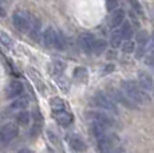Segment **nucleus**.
Wrapping results in <instances>:
<instances>
[{
	"label": "nucleus",
	"instance_id": "1",
	"mask_svg": "<svg viewBox=\"0 0 154 153\" xmlns=\"http://www.w3.org/2000/svg\"><path fill=\"white\" fill-rule=\"evenodd\" d=\"M121 90H122V93L125 94L129 99H131L134 104H143L147 99V97L145 95V93H142L140 86L133 81H123L122 83H121Z\"/></svg>",
	"mask_w": 154,
	"mask_h": 153
},
{
	"label": "nucleus",
	"instance_id": "2",
	"mask_svg": "<svg viewBox=\"0 0 154 153\" xmlns=\"http://www.w3.org/2000/svg\"><path fill=\"white\" fill-rule=\"evenodd\" d=\"M12 23L17 31L20 32H27L31 27L32 16L26 11H16L12 16Z\"/></svg>",
	"mask_w": 154,
	"mask_h": 153
},
{
	"label": "nucleus",
	"instance_id": "3",
	"mask_svg": "<svg viewBox=\"0 0 154 153\" xmlns=\"http://www.w3.org/2000/svg\"><path fill=\"white\" fill-rule=\"evenodd\" d=\"M93 102L95 106L100 108L102 110H107V111H117L115 104L111 98H109V95H106L103 92H98L94 95Z\"/></svg>",
	"mask_w": 154,
	"mask_h": 153
},
{
	"label": "nucleus",
	"instance_id": "4",
	"mask_svg": "<svg viewBox=\"0 0 154 153\" xmlns=\"http://www.w3.org/2000/svg\"><path fill=\"white\" fill-rule=\"evenodd\" d=\"M17 133H19V129L16 125L14 123H5L0 128V140L3 142H10L14 138H16Z\"/></svg>",
	"mask_w": 154,
	"mask_h": 153
},
{
	"label": "nucleus",
	"instance_id": "5",
	"mask_svg": "<svg viewBox=\"0 0 154 153\" xmlns=\"http://www.w3.org/2000/svg\"><path fill=\"white\" fill-rule=\"evenodd\" d=\"M111 95H112V98H114L115 102H118V104L123 105L125 108H127V109H135V104L131 101V99L127 98L125 94L122 93V90L112 89V90H111Z\"/></svg>",
	"mask_w": 154,
	"mask_h": 153
},
{
	"label": "nucleus",
	"instance_id": "6",
	"mask_svg": "<svg viewBox=\"0 0 154 153\" xmlns=\"http://www.w3.org/2000/svg\"><path fill=\"white\" fill-rule=\"evenodd\" d=\"M95 42V38L90 34H82L79 36V46H81L82 51L86 54H91L93 52V46Z\"/></svg>",
	"mask_w": 154,
	"mask_h": 153
},
{
	"label": "nucleus",
	"instance_id": "7",
	"mask_svg": "<svg viewBox=\"0 0 154 153\" xmlns=\"http://www.w3.org/2000/svg\"><path fill=\"white\" fill-rule=\"evenodd\" d=\"M28 34L34 42H39L40 40V36H42V23H40L39 19L32 17V23L28 30Z\"/></svg>",
	"mask_w": 154,
	"mask_h": 153
},
{
	"label": "nucleus",
	"instance_id": "8",
	"mask_svg": "<svg viewBox=\"0 0 154 153\" xmlns=\"http://www.w3.org/2000/svg\"><path fill=\"white\" fill-rule=\"evenodd\" d=\"M88 118L93 122H98L103 126H110L111 125V118L107 116V114H103L100 111H88Z\"/></svg>",
	"mask_w": 154,
	"mask_h": 153
},
{
	"label": "nucleus",
	"instance_id": "9",
	"mask_svg": "<svg viewBox=\"0 0 154 153\" xmlns=\"http://www.w3.org/2000/svg\"><path fill=\"white\" fill-rule=\"evenodd\" d=\"M23 90H24V87H23L22 82L12 81L7 87V97L8 98H17V97L22 95Z\"/></svg>",
	"mask_w": 154,
	"mask_h": 153
},
{
	"label": "nucleus",
	"instance_id": "10",
	"mask_svg": "<svg viewBox=\"0 0 154 153\" xmlns=\"http://www.w3.org/2000/svg\"><path fill=\"white\" fill-rule=\"evenodd\" d=\"M114 138L110 136H105L103 138L98 140V151L100 153H110L111 149L114 148Z\"/></svg>",
	"mask_w": 154,
	"mask_h": 153
},
{
	"label": "nucleus",
	"instance_id": "11",
	"mask_svg": "<svg viewBox=\"0 0 154 153\" xmlns=\"http://www.w3.org/2000/svg\"><path fill=\"white\" fill-rule=\"evenodd\" d=\"M138 85L143 90H152L154 87V82L150 74H147L146 71H141L138 74Z\"/></svg>",
	"mask_w": 154,
	"mask_h": 153
},
{
	"label": "nucleus",
	"instance_id": "12",
	"mask_svg": "<svg viewBox=\"0 0 154 153\" xmlns=\"http://www.w3.org/2000/svg\"><path fill=\"white\" fill-rule=\"evenodd\" d=\"M123 20H125V12H123V10L117 8V10H114L111 12V16H110V19H109V26H110L111 28H115L119 24H122Z\"/></svg>",
	"mask_w": 154,
	"mask_h": 153
},
{
	"label": "nucleus",
	"instance_id": "13",
	"mask_svg": "<svg viewBox=\"0 0 154 153\" xmlns=\"http://www.w3.org/2000/svg\"><path fill=\"white\" fill-rule=\"evenodd\" d=\"M55 38H56V31L52 27H47L46 30H44L43 35H42V39H43L44 46H46V47H54Z\"/></svg>",
	"mask_w": 154,
	"mask_h": 153
},
{
	"label": "nucleus",
	"instance_id": "14",
	"mask_svg": "<svg viewBox=\"0 0 154 153\" xmlns=\"http://www.w3.org/2000/svg\"><path fill=\"white\" fill-rule=\"evenodd\" d=\"M90 133L93 134L97 141L100 140V138H103L105 136H107V134H106V126L100 125V123H98V122H91Z\"/></svg>",
	"mask_w": 154,
	"mask_h": 153
},
{
	"label": "nucleus",
	"instance_id": "15",
	"mask_svg": "<svg viewBox=\"0 0 154 153\" xmlns=\"http://www.w3.org/2000/svg\"><path fill=\"white\" fill-rule=\"evenodd\" d=\"M55 120L59 125L62 126H69L71 122H72V116L70 113H67L66 110H62V111H56L55 113Z\"/></svg>",
	"mask_w": 154,
	"mask_h": 153
},
{
	"label": "nucleus",
	"instance_id": "16",
	"mask_svg": "<svg viewBox=\"0 0 154 153\" xmlns=\"http://www.w3.org/2000/svg\"><path fill=\"white\" fill-rule=\"evenodd\" d=\"M69 144L71 146V149H74L75 152H83L86 149V144L85 141L82 140L81 137L75 136V134H72L70 138H69Z\"/></svg>",
	"mask_w": 154,
	"mask_h": 153
},
{
	"label": "nucleus",
	"instance_id": "17",
	"mask_svg": "<svg viewBox=\"0 0 154 153\" xmlns=\"http://www.w3.org/2000/svg\"><path fill=\"white\" fill-rule=\"evenodd\" d=\"M106 48H107V42L103 39H95V42H94V46H93V54L95 55H100L103 54V52L106 51Z\"/></svg>",
	"mask_w": 154,
	"mask_h": 153
},
{
	"label": "nucleus",
	"instance_id": "18",
	"mask_svg": "<svg viewBox=\"0 0 154 153\" xmlns=\"http://www.w3.org/2000/svg\"><path fill=\"white\" fill-rule=\"evenodd\" d=\"M121 35H122V39L125 40H130L133 38V28L131 26H130V23H125V24H122V28L119 30Z\"/></svg>",
	"mask_w": 154,
	"mask_h": 153
},
{
	"label": "nucleus",
	"instance_id": "19",
	"mask_svg": "<svg viewBox=\"0 0 154 153\" xmlns=\"http://www.w3.org/2000/svg\"><path fill=\"white\" fill-rule=\"evenodd\" d=\"M74 79H76L78 82H85L87 79V70L85 67H76L74 70Z\"/></svg>",
	"mask_w": 154,
	"mask_h": 153
},
{
	"label": "nucleus",
	"instance_id": "20",
	"mask_svg": "<svg viewBox=\"0 0 154 153\" xmlns=\"http://www.w3.org/2000/svg\"><path fill=\"white\" fill-rule=\"evenodd\" d=\"M11 106L12 109H26L28 106V98L27 97H17Z\"/></svg>",
	"mask_w": 154,
	"mask_h": 153
},
{
	"label": "nucleus",
	"instance_id": "21",
	"mask_svg": "<svg viewBox=\"0 0 154 153\" xmlns=\"http://www.w3.org/2000/svg\"><path fill=\"white\" fill-rule=\"evenodd\" d=\"M122 35H121L119 30H114L112 31V34L110 35V43L112 47H118L121 46V43H122Z\"/></svg>",
	"mask_w": 154,
	"mask_h": 153
},
{
	"label": "nucleus",
	"instance_id": "22",
	"mask_svg": "<svg viewBox=\"0 0 154 153\" xmlns=\"http://www.w3.org/2000/svg\"><path fill=\"white\" fill-rule=\"evenodd\" d=\"M54 47H56L58 50H64L66 48V38H64V35L62 34V32H56Z\"/></svg>",
	"mask_w": 154,
	"mask_h": 153
},
{
	"label": "nucleus",
	"instance_id": "23",
	"mask_svg": "<svg viewBox=\"0 0 154 153\" xmlns=\"http://www.w3.org/2000/svg\"><path fill=\"white\" fill-rule=\"evenodd\" d=\"M29 118H31V116H29V113L26 110H22L16 116V121H17V123H20V125H28Z\"/></svg>",
	"mask_w": 154,
	"mask_h": 153
},
{
	"label": "nucleus",
	"instance_id": "24",
	"mask_svg": "<svg viewBox=\"0 0 154 153\" xmlns=\"http://www.w3.org/2000/svg\"><path fill=\"white\" fill-rule=\"evenodd\" d=\"M51 108L55 113L56 111H62V110H64V104L60 98H52L51 99Z\"/></svg>",
	"mask_w": 154,
	"mask_h": 153
},
{
	"label": "nucleus",
	"instance_id": "25",
	"mask_svg": "<svg viewBox=\"0 0 154 153\" xmlns=\"http://www.w3.org/2000/svg\"><path fill=\"white\" fill-rule=\"evenodd\" d=\"M121 48H122V51L126 52V54H131V52L134 51L135 46L131 40H125V42L121 43Z\"/></svg>",
	"mask_w": 154,
	"mask_h": 153
},
{
	"label": "nucleus",
	"instance_id": "26",
	"mask_svg": "<svg viewBox=\"0 0 154 153\" xmlns=\"http://www.w3.org/2000/svg\"><path fill=\"white\" fill-rule=\"evenodd\" d=\"M137 42L140 43L141 46L146 45V43L149 42V35H147L146 31H142V32H140V34L137 35Z\"/></svg>",
	"mask_w": 154,
	"mask_h": 153
},
{
	"label": "nucleus",
	"instance_id": "27",
	"mask_svg": "<svg viewBox=\"0 0 154 153\" xmlns=\"http://www.w3.org/2000/svg\"><path fill=\"white\" fill-rule=\"evenodd\" d=\"M0 42L4 46H11L12 45V39H11L10 35H7L5 32H0Z\"/></svg>",
	"mask_w": 154,
	"mask_h": 153
},
{
	"label": "nucleus",
	"instance_id": "28",
	"mask_svg": "<svg viewBox=\"0 0 154 153\" xmlns=\"http://www.w3.org/2000/svg\"><path fill=\"white\" fill-rule=\"evenodd\" d=\"M52 70H54V73H62L64 70V63H62V62H59V61H55L54 63H52Z\"/></svg>",
	"mask_w": 154,
	"mask_h": 153
},
{
	"label": "nucleus",
	"instance_id": "29",
	"mask_svg": "<svg viewBox=\"0 0 154 153\" xmlns=\"http://www.w3.org/2000/svg\"><path fill=\"white\" fill-rule=\"evenodd\" d=\"M130 4H131L133 10H135L140 15H142V7H141V4L137 2V0H130Z\"/></svg>",
	"mask_w": 154,
	"mask_h": 153
},
{
	"label": "nucleus",
	"instance_id": "30",
	"mask_svg": "<svg viewBox=\"0 0 154 153\" xmlns=\"http://www.w3.org/2000/svg\"><path fill=\"white\" fill-rule=\"evenodd\" d=\"M107 10L109 11H114V10H117V7H118V0H107Z\"/></svg>",
	"mask_w": 154,
	"mask_h": 153
},
{
	"label": "nucleus",
	"instance_id": "31",
	"mask_svg": "<svg viewBox=\"0 0 154 153\" xmlns=\"http://www.w3.org/2000/svg\"><path fill=\"white\" fill-rule=\"evenodd\" d=\"M149 51H150V54L154 55V34L152 38H149Z\"/></svg>",
	"mask_w": 154,
	"mask_h": 153
},
{
	"label": "nucleus",
	"instance_id": "32",
	"mask_svg": "<svg viewBox=\"0 0 154 153\" xmlns=\"http://www.w3.org/2000/svg\"><path fill=\"white\" fill-rule=\"evenodd\" d=\"M145 63L146 64H149V66H152V67H154V57H146L145 58Z\"/></svg>",
	"mask_w": 154,
	"mask_h": 153
},
{
	"label": "nucleus",
	"instance_id": "33",
	"mask_svg": "<svg viewBox=\"0 0 154 153\" xmlns=\"http://www.w3.org/2000/svg\"><path fill=\"white\" fill-rule=\"evenodd\" d=\"M4 15H5V8H4V5H3L2 0H0V16H4Z\"/></svg>",
	"mask_w": 154,
	"mask_h": 153
},
{
	"label": "nucleus",
	"instance_id": "34",
	"mask_svg": "<svg viewBox=\"0 0 154 153\" xmlns=\"http://www.w3.org/2000/svg\"><path fill=\"white\" fill-rule=\"evenodd\" d=\"M110 70H114V66H112V64H109V66L106 67V69H105V74H109V73H111Z\"/></svg>",
	"mask_w": 154,
	"mask_h": 153
},
{
	"label": "nucleus",
	"instance_id": "35",
	"mask_svg": "<svg viewBox=\"0 0 154 153\" xmlns=\"http://www.w3.org/2000/svg\"><path fill=\"white\" fill-rule=\"evenodd\" d=\"M17 153H34V152H32L31 149H27V148H24V149H20V151L17 152Z\"/></svg>",
	"mask_w": 154,
	"mask_h": 153
},
{
	"label": "nucleus",
	"instance_id": "36",
	"mask_svg": "<svg viewBox=\"0 0 154 153\" xmlns=\"http://www.w3.org/2000/svg\"><path fill=\"white\" fill-rule=\"evenodd\" d=\"M114 153H122V152H114Z\"/></svg>",
	"mask_w": 154,
	"mask_h": 153
},
{
	"label": "nucleus",
	"instance_id": "37",
	"mask_svg": "<svg viewBox=\"0 0 154 153\" xmlns=\"http://www.w3.org/2000/svg\"><path fill=\"white\" fill-rule=\"evenodd\" d=\"M153 95H154V93H153Z\"/></svg>",
	"mask_w": 154,
	"mask_h": 153
}]
</instances>
